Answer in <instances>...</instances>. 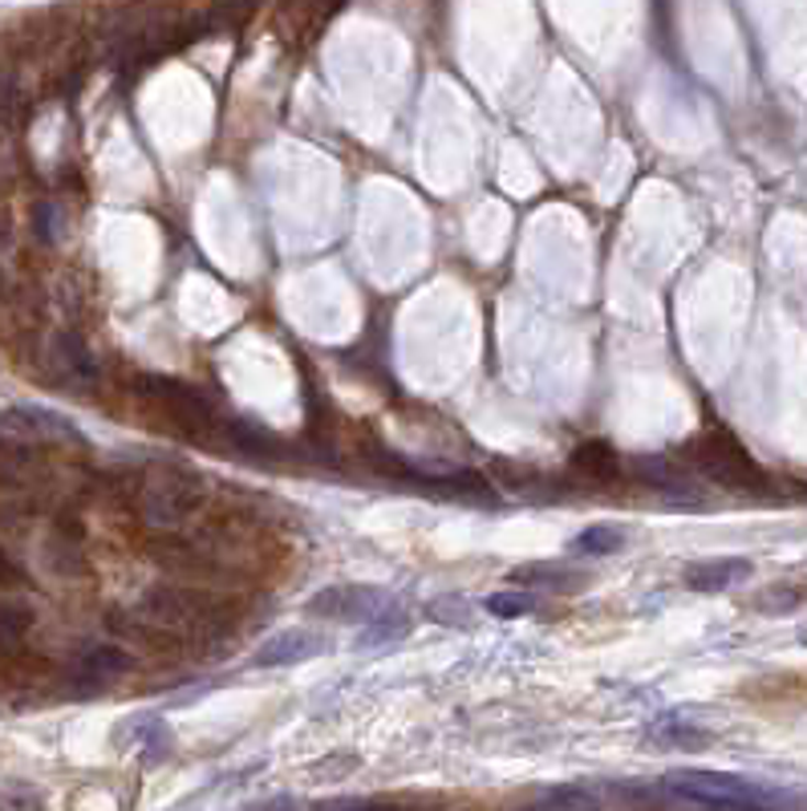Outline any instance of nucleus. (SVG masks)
Listing matches in <instances>:
<instances>
[{
    "instance_id": "15",
    "label": "nucleus",
    "mask_w": 807,
    "mask_h": 811,
    "mask_svg": "<svg viewBox=\"0 0 807 811\" xmlns=\"http://www.w3.org/2000/svg\"><path fill=\"white\" fill-rule=\"evenodd\" d=\"M483 609H487L491 617H500V621H512V617L536 612L540 609V600L531 597L528 588H507V593H491V597L483 600Z\"/></svg>"
},
{
    "instance_id": "4",
    "label": "nucleus",
    "mask_w": 807,
    "mask_h": 811,
    "mask_svg": "<svg viewBox=\"0 0 807 811\" xmlns=\"http://www.w3.org/2000/svg\"><path fill=\"white\" fill-rule=\"evenodd\" d=\"M138 394H143L146 402H155L167 418L191 426V430H208V426H212V402L203 398L199 390L175 382V378L143 373V378H138Z\"/></svg>"
},
{
    "instance_id": "10",
    "label": "nucleus",
    "mask_w": 807,
    "mask_h": 811,
    "mask_svg": "<svg viewBox=\"0 0 807 811\" xmlns=\"http://www.w3.org/2000/svg\"><path fill=\"white\" fill-rule=\"evenodd\" d=\"M507 581L524 588H560V593H572L584 576L576 568H569V564L552 560V564H519V568L507 572Z\"/></svg>"
},
{
    "instance_id": "8",
    "label": "nucleus",
    "mask_w": 807,
    "mask_h": 811,
    "mask_svg": "<svg viewBox=\"0 0 807 811\" xmlns=\"http://www.w3.org/2000/svg\"><path fill=\"white\" fill-rule=\"evenodd\" d=\"M126 669H134L131 653L114 650V645H90V650L78 653V662H74V678H78L81 686H102V682L122 678Z\"/></svg>"
},
{
    "instance_id": "3",
    "label": "nucleus",
    "mask_w": 807,
    "mask_h": 811,
    "mask_svg": "<svg viewBox=\"0 0 807 811\" xmlns=\"http://www.w3.org/2000/svg\"><path fill=\"white\" fill-rule=\"evenodd\" d=\"M199 507H203V483L195 475H187V471L155 475L138 492V516H143V523L167 536L183 532L187 519L195 516Z\"/></svg>"
},
{
    "instance_id": "6",
    "label": "nucleus",
    "mask_w": 807,
    "mask_h": 811,
    "mask_svg": "<svg viewBox=\"0 0 807 811\" xmlns=\"http://www.w3.org/2000/svg\"><path fill=\"white\" fill-rule=\"evenodd\" d=\"M329 650V638L325 633H313V629H284L277 638H268L256 653V665L265 669H277V665H296L309 662V657H321Z\"/></svg>"
},
{
    "instance_id": "11",
    "label": "nucleus",
    "mask_w": 807,
    "mask_h": 811,
    "mask_svg": "<svg viewBox=\"0 0 807 811\" xmlns=\"http://www.w3.org/2000/svg\"><path fill=\"white\" fill-rule=\"evenodd\" d=\"M572 466L576 471H584L589 480H601V483H609L621 475V454L613 451L609 442H584L581 451L572 454Z\"/></svg>"
},
{
    "instance_id": "16",
    "label": "nucleus",
    "mask_w": 807,
    "mask_h": 811,
    "mask_svg": "<svg viewBox=\"0 0 807 811\" xmlns=\"http://www.w3.org/2000/svg\"><path fill=\"white\" fill-rule=\"evenodd\" d=\"M536 803H540V808H596V803H605V799L596 796L589 784H564V787L543 791Z\"/></svg>"
},
{
    "instance_id": "18",
    "label": "nucleus",
    "mask_w": 807,
    "mask_h": 811,
    "mask_svg": "<svg viewBox=\"0 0 807 811\" xmlns=\"http://www.w3.org/2000/svg\"><path fill=\"white\" fill-rule=\"evenodd\" d=\"M33 227H37L41 244H57L61 240V227H66V215H61V207L54 200H41L33 207Z\"/></svg>"
},
{
    "instance_id": "1",
    "label": "nucleus",
    "mask_w": 807,
    "mask_h": 811,
    "mask_svg": "<svg viewBox=\"0 0 807 811\" xmlns=\"http://www.w3.org/2000/svg\"><path fill=\"white\" fill-rule=\"evenodd\" d=\"M682 463L694 466L698 475H706L718 487H730V492H751V487H763V471L754 466V459L747 454L730 430L715 426V430H702L698 439H690L682 447Z\"/></svg>"
},
{
    "instance_id": "5",
    "label": "nucleus",
    "mask_w": 807,
    "mask_h": 811,
    "mask_svg": "<svg viewBox=\"0 0 807 811\" xmlns=\"http://www.w3.org/2000/svg\"><path fill=\"white\" fill-rule=\"evenodd\" d=\"M394 600L378 593V588H361V585H337V588H321L317 597L309 600V612H317L325 621H370L382 609H390Z\"/></svg>"
},
{
    "instance_id": "7",
    "label": "nucleus",
    "mask_w": 807,
    "mask_h": 811,
    "mask_svg": "<svg viewBox=\"0 0 807 811\" xmlns=\"http://www.w3.org/2000/svg\"><path fill=\"white\" fill-rule=\"evenodd\" d=\"M751 576V560L742 556H718V560H694L682 568V585L694 593H722Z\"/></svg>"
},
{
    "instance_id": "19",
    "label": "nucleus",
    "mask_w": 807,
    "mask_h": 811,
    "mask_svg": "<svg viewBox=\"0 0 807 811\" xmlns=\"http://www.w3.org/2000/svg\"><path fill=\"white\" fill-rule=\"evenodd\" d=\"M227 439H232V447H239V451H248V454H265L268 447H277V439H272V435L256 430V426H244V423L227 426Z\"/></svg>"
},
{
    "instance_id": "24",
    "label": "nucleus",
    "mask_w": 807,
    "mask_h": 811,
    "mask_svg": "<svg viewBox=\"0 0 807 811\" xmlns=\"http://www.w3.org/2000/svg\"><path fill=\"white\" fill-rule=\"evenodd\" d=\"M321 808H378V799H325Z\"/></svg>"
},
{
    "instance_id": "20",
    "label": "nucleus",
    "mask_w": 807,
    "mask_h": 811,
    "mask_svg": "<svg viewBox=\"0 0 807 811\" xmlns=\"http://www.w3.org/2000/svg\"><path fill=\"white\" fill-rule=\"evenodd\" d=\"M49 564H54L57 572H66V576H86V572H90V564L81 560L78 548H69V540H54V544H49Z\"/></svg>"
},
{
    "instance_id": "14",
    "label": "nucleus",
    "mask_w": 807,
    "mask_h": 811,
    "mask_svg": "<svg viewBox=\"0 0 807 811\" xmlns=\"http://www.w3.org/2000/svg\"><path fill=\"white\" fill-rule=\"evenodd\" d=\"M621 544H625L621 528L593 523V528H584V532L572 540V556H613V552H617Z\"/></svg>"
},
{
    "instance_id": "13",
    "label": "nucleus",
    "mask_w": 807,
    "mask_h": 811,
    "mask_svg": "<svg viewBox=\"0 0 807 811\" xmlns=\"http://www.w3.org/2000/svg\"><path fill=\"white\" fill-rule=\"evenodd\" d=\"M426 621H435V626L442 629H475V605L463 597H435V600H426Z\"/></svg>"
},
{
    "instance_id": "12",
    "label": "nucleus",
    "mask_w": 807,
    "mask_h": 811,
    "mask_svg": "<svg viewBox=\"0 0 807 811\" xmlns=\"http://www.w3.org/2000/svg\"><path fill=\"white\" fill-rule=\"evenodd\" d=\"M411 626H414L411 617L397 609V605H390V609H382L378 617H370V621H366L358 645H366V650H373V645H390V641L406 638V633H411Z\"/></svg>"
},
{
    "instance_id": "9",
    "label": "nucleus",
    "mask_w": 807,
    "mask_h": 811,
    "mask_svg": "<svg viewBox=\"0 0 807 811\" xmlns=\"http://www.w3.org/2000/svg\"><path fill=\"white\" fill-rule=\"evenodd\" d=\"M57 365H61V378L74 382V386L98 382V358H93V349L81 341V333H74V329H66L57 337Z\"/></svg>"
},
{
    "instance_id": "22",
    "label": "nucleus",
    "mask_w": 807,
    "mask_h": 811,
    "mask_svg": "<svg viewBox=\"0 0 807 811\" xmlns=\"http://www.w3.org/2000/svg\"><path fill=\"white\" fill-rule=\"evenodd\" d=\"M354 767H358V755H341V758H333V763H329V758H325V763H317L313 771L329 775V779H341V775H349Z\"/></svg>"
},
{
    "instance_id": "21",
    "label": "nucleus",
    "mask_w": 807,
    "mask_h": 811,
    "mask_svg": "<svg viewBox=\"0 0 807 811\" xmlns=\"http://www.w3.org/2000/svg\"><path fill=\"white\" fill-rule=\"evenodd\" d=\"M21 585H29V572L0 548V588H21Z\"/></svg>"
},
{
    "instance_id": "23",
    "label": "nucleus",
    "mask_w": 807,
    "mask_h": 811,
    "mask_svg": "<svg viewBox=\"0 0 807 811\" xmlns=\"http://www.w3.org/2000/svg\"><path fill=\"white\" fill-rule=\"evenodd\" d=\"M0 803H4V808H41V796L37 791H4Z\"/></svg>"
},
{
    "instance_id": "17",
    "label": "nucleus",
    "mask_w": 807,
    "mask_h": 811,
    "mask_svg": "<svg viewBox=\"0 0 807 811\" xmlns=\"http://www.w3.org/2000/svg\"><path fill=\"white\" fill-rule=\"evenodd\" d=\"M807 600V588L799 585H771L754 597V609L759 612H792Z\"/></svg>"
},
{
    "instance_id": "2",
    "label": "nucleus",
    "mask_w": 807,
    "mask_h": 811,
    "mask_svg": "<svg viewBox=\"0 0 807 811\" xmlns=\"http://www.w3.org/2000/svg\"><path fill=\"white\" fill-rule=\"evenodd\" d=\"M662 784L670 796L694 803V808H767V803L787 799L780 791H767L763 784L722 771H670Z\"/></svg>"
}]
</instances>
